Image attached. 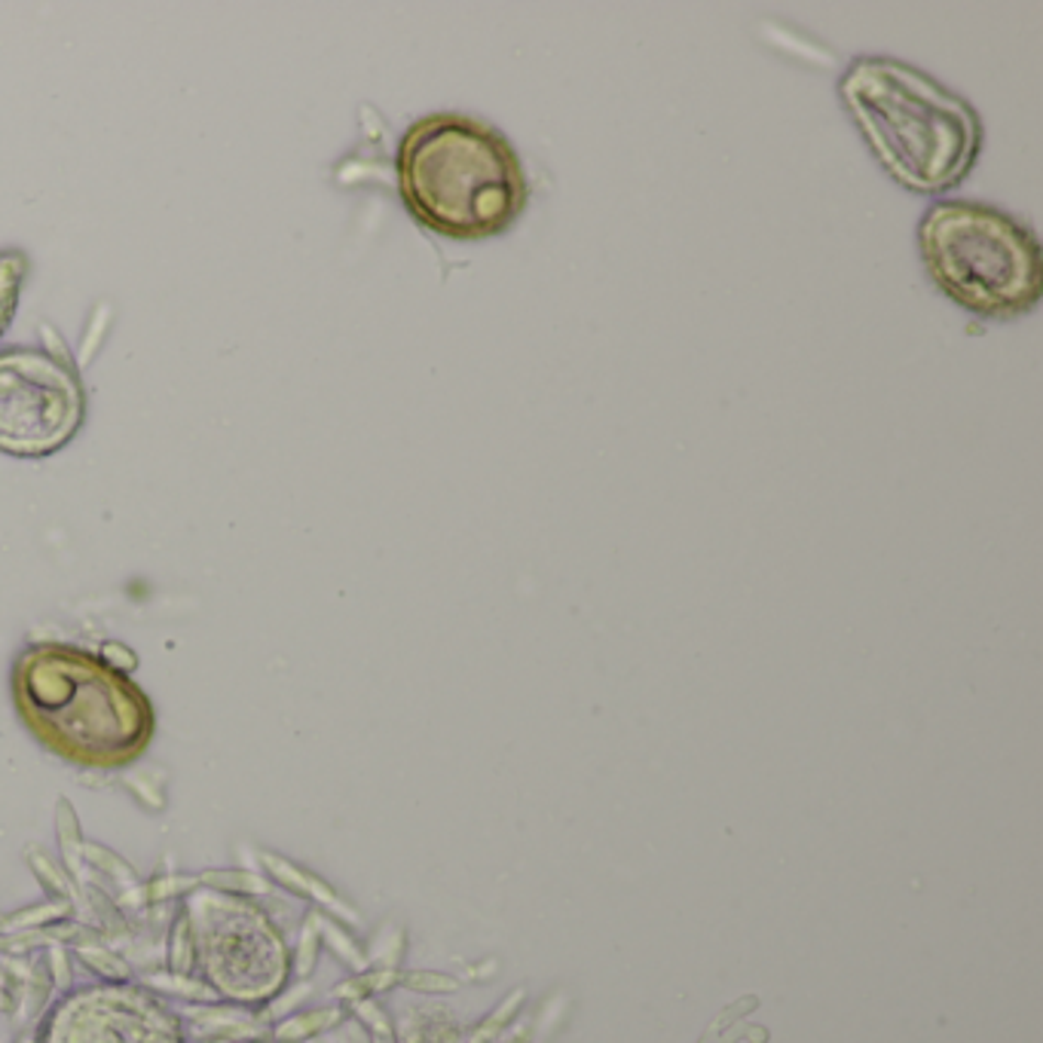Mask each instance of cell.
<instances>
[{"mask_svg": "<svg viewBox=\"0 0 1043 1043\" xmlns=\"http://www.w3.org/2000/svg\"><path fill=\"white\" fill-rule=\"evenodd\" d=\"M13 692L31 729L71 756L77 750H101V762L132 756L154 731V710L130 676L74 646L25 649Z\"/></svg>", "mask_w": 1043, "mask_h": 1043, "instance_id": "obj_4", "label": "cell"}, {"mask_svg": "<svg viewBox=\"0 0 1043 1043\" xmlns=\"http://www.w3.org/2000/svg\"><path fill=\"white\" fill-rule=\"evenodd\" d=\"M918 251L933 285L971 315L1007 322L1041 303V243L998 205L933 202L918 224Z\"/></svg>", "mask_w": 1043, "mask_h": 1043, "instance_id": "obj_3", "label": "cell"}, {"mask_svg": "<svg viewBox=\"0 0 1043 1043\" xmlns=\"http://www.w3.org/2000/svg\"><path fill=\"white\" fill-rule=\"evenodd\" d=\"M13 1007H15V998L10 995V988L0 983V1013H10Z\"/></svg>", "mask_w": 1043, "mask_h": 1043, "instance_id": "obj_21", "label": "cell"}, {"mask_svg": "<svg viewBox=\"0 0 1043 1043\" xmlns=\"http://www.w3.org/2000/svg\"><path fill=\"white\" fill-rule=\"evenodd\" d=\"M399 193L416 224L453 243H481L515 227L529 178L496 126L466 114H429L401 135Z\"/></svg>", "mask_w": 1043, "mask_h": 1043, "instance_id": "obj_2", "label": "cell"}, {"mask_svg": "<svg viewBox=\"0 0 1043 1043\" xmlns=\"http://www.w3.org/2000/svg\"><path fill=\"white\" fill-rule=\"evenodd\" d=\"M77 961H83V967L96 973V976H101V979H111V983H126V979H130V964L120 955H114L111 949L80 945V949H77Z\"/></svg>", "mask_w": 1043, "mask_h": 1043, "instance_id": "obj_15", "label": "cell"}, {"mask_svg": "<svg viewBox=\"0 0 1043 1043\" xmlns=\"http://www.w3.org/2000/svg\"><path fill=\"white\" fill-rule=\"evenodd\" d=\"M260 860H263V866H267L272 878H276V885H282V887H288V890H294L298 897H306V900L322 902V906H328V909H337L340 915H349V912H346L344 902L337 900V894H334V890H330V887L325 885L322 878H315L313 872L301 870L298 863H291V860L279 857V854H270V851H263V854H260Z\"/></svg>", "mask_w": 1043, "mask_h": 1043, "instance_id": "obj_6", "label": "cell"}, {"mask_svg": "<svg viewBox=\"0 0 1043 1043\" xmlns=\"http://www.w3.org/2000/svg\"><path fill=\"white\" fill-rule=\"evenodd\" d=\"M83 863H89L92 870L101 872V875H108V878H114L116 885L123 887H135L138 885V872L132 870L126 860L114 854L111 848H101V844L87 842L83 844Z\"/></svg>", "mask_w": 1043, "mask_h": 1043, "instance_id": "obj_14", "label": "cell"}, {"mask_svg": "<svg viewBox=\"0 0 1043 1043\" xmlns=\"http://www.w3.org/2000/svg\"><path fill=\"white\" fill-rule=\"evenodd\" d=\"M169 971L175 976H193L197 971V933L190 928L187 912L175 918L172 933H169Z\"/></svg>", "mask_w": 1043, "mask_h": 1043, "instance_id": "obj_12", "label": "cell"}, {"mask_svg": "<svg viewBox=\"0 0 1043 1043\" xmlns=\"http://www.w3.org/2000/svg\"><path fill=\"white\" fill-rule=\"evenodd\" d=\"M71 915V900H46L29 909H19L10 918H3L0 930L3 933H19V930H41L49 924H58Z\"/></svg>", "mask_w": 1043, "mask_h": 1043, "instance_id": "obj_11", "label": "cell"}, {"mask_svg": "<svg viewBox=\"0 0 1043 1043\" xmlns=\"http://www.w3.org/2000/svg\"><path fill=\"white\" fill-rule=\"evenodd\" d=\"M154 988H162V991H172L178 998L187 1000H217L215 988H205L202 983H197L193 976H175V973H157V976H150L147 979Z\"/></svg>", "mask_w": 1043, "mask_h": 1043, "instance_id": "obj_17", "label": "cell"}, {"mask_svg": "<svg viewBox=\"0 0 1043 1043\" xmlns=\"http://www.w3.org/2000/svg\"><path fill=\"white\" fill-rule=\"evenodd\" d=\"M340 1022V1013L337 1010H310V1013L301 1016H288L285 1022H279L276 1031H272V1041L276 1043H303L315 1038V1034H322V1031H328L330 1025H337Z\"/></svg>", "mask_w": 1043, "mask_h": 1043, "instance_id": "obj_9", "label": "cell"}, {"mask_svg": "<svg viewBox=\"0 0 1043 1043\" xmlns=\"http://www.w3.org/2000/svg\"><path fill=\"white\" fill-rule=\"evenodd\" d=\"M101 658H104V661H108V664H111V668H114V671H120V673L135 671V664H138V658H135V652H132V649H123V646H116V643L104 646V649H101Z\"/></svg>", "mask_w": 1043, "mask_h": 1043, "instance_id": "obj_20", "label": "cell"}, {"mask_svg": "<svg viewBox=\"0 0 1043 1043\" xmlns=\"http://www.w3.org/2000/svg\"><path fill=\"white\" fill-rule=\"evenodd\" d=\"M22 1043H29V1041H22Z\"/></svg>", "mask_w": 1043, "mask_h": 1043, "instance_id": "obj_24", "label": "cell"}, {"mask_svg": "<svg viewBox=\"0 0 1043 1043\" xmlns=\"http://www.w3.org/2000/svg\"><path fill=\"white\" fill-rule=\"evenodd\" d=\"M29 270L31 263L25 251H19V248L0 251V340L13 325L15 306H19V298H22V285H25Z\"/></svg>", "mask_w": 1043, "mask_h": 1043, "instance_id": "obj_7", "label": "cell"}, {"mask_svg": "<svg viewBox=\"0 0 1043 1043\" xmlns=\"http://www.w3.org/2000/svg\"><path fill=\"white\" fill-rule=\"evenodd\" d=\"M839 96L872 157L906 190L937 197L973 172L983 120L928 71L900 58L860 56L842 74Z\"/></svg>", "mask_w": 1043, "mask_h": 1043, "instance_id": "obj_1", "label": "cell"}, {"mask_svg": "<svg viewBox=\"0 0 1043 1043\" xmlns=\"http://www.w3.org/2000/svg\"><path fill=\"white\" fill-rule=\"evenodd\" d=\"M46 967H49V983H53V986H71V961H68V949H65V945L56 943L46 949Z\"/></svg>", "mask_w": 1043, "mask_h": 1043, "instance_id": "obj_19", "label": "cell"}, {"mask_svg": "<svg viewBox=\"0 0 1043 1043\" xmlns=\"http://www.w3.org/2000/svg\"><path fill=\"white\" fill-rule=\"evenodd\" d=\"M197 882L209 890H224V894H270V882L248 870H205L197 875Z\"/></svg>", "mask_w": 1043, "mask_h": 1043, "instance_id": "obj_10", "label": "cell"}, {"mask_svg": "<svg viewBox=\"0 0 1043 1043\" xmlns=\"http://www.w3.org/2000/svg\"><path fill=\"white\" fill-rule=\"evenodd\" d=\"M318 952H322V928H318V915H310L303 921L301 940H298V952H294V971L301 979H310L318 964Z\"/></svg>", "mask_w": 1043, "mask_h": 1043, "instance_id": "obj_16", "label": "cell"}, {"mask_svg": "<svg viewBox=\"0 0 1043 1043\" xmlns=\"http://www.w3.org/2000/svg\"><path fill=\"white\" fill-rule=\"evenodd\" d=\"M0 983H7V967H3V961H0Z\"/></svg>", "mask_w": 1043, "mask_h": 1043, "instance_id": "obj_22", "label": "cell"}, {"mask_svg": "<svg viewBox=\"0 0 1043 1043\" xmlns=\"http://www.w3.org/2000/svg\"><path fill=\"white\" fill-rule=\"evenodd\" d=\"M56 835L65 866H68V872H77L83 866V844L87 842H83V829H80L77 811H74V805L68 799L56 801Z\"/></svg>", "mask_w": 1043, "mask_h": 1043, "instance_id": "obj_8", "label": "cell"}, {"mask_svg": "<svg viewBox=\"0 0 1043 1043\" xmlns=\"http://www.w3.org/2000/svg\"><path fill=\"white\" fill-rule=\"evenodd\" d=\"M25 857H29V866L34 870V875H37V882L53 894V900H74V894H77V890H74L68 872L46 857L37 844H29V848H25Z\"/></svg>", "mask_w": 1043, "mask_h": 1043, "instance_id": "obj_13", "label": "cell"}, {"mask_svg": "<svg viewBox=\"0 0 1043 1043\" xmlns=\"http://www.w3.org/2000/svg\"><path fill=\"white\" fill-rule=\"evenodd\" d=\"M87 389L71 361L46 349L0 352V450L41 459L61 450L83 426Z\"/></svg>", "mask_w": 1043, "mask_h": 1043, "instance_id": "obj_5", "label": "cell"}, {"mask_svg": "<svg viewBox=\"0 0 1043 1043\" xmlns=\"http://www.w3.org/2000/svg\"><path fill=\"white\" fill-rule=\"evenodd\" d=\"M197 885H200V882H197V875H162V878H157L154 885H147L144 894H147V902H166Z\"/></svg>", "mask_w": 1043, "mask_h": 1043, "instance_id": "obj_18", "label": "cell"}, {"mask_svg": "<svg viewBox=\"0 0 1043 1043\" xmlns=\"http://www.w3.org/2000/svg\"><path fill=\"white\" fill-rule=\"evenodd\" d=\"M239 1043H260V1041H239Z\"/></svg>", "mask_w": 1043, "mask_h": 1043, "instance_id": "obj_23", "label": "cell"}]
</instances>
